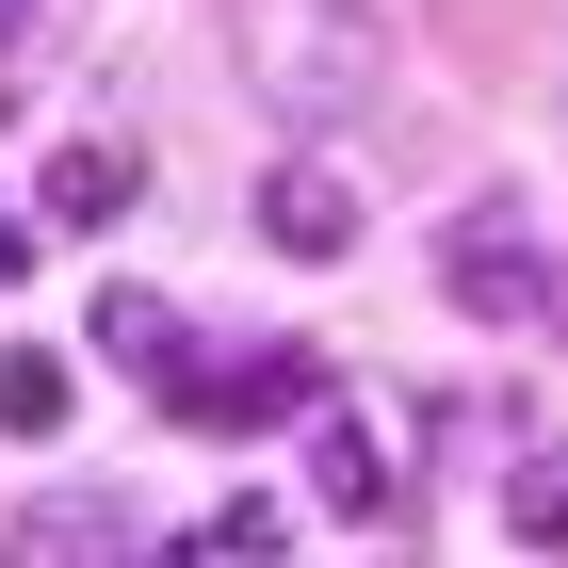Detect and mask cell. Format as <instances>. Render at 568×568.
<instances>
[{"label": "cell", "mask_w": 568, "mask_h": 568, "mask_svg": "<svg viewBox=\"0 0 568 568\" xmlns=\"http://www.w3.org/2000/svg\"><path fill=\"white\" fill-rule=\"evenodd\" d=\"M17 552H146V504H114V487H33V504H17Z\"/></svg>", "instance_id": "6"}, {"label": "cell", "mask_w": 568, "mask_h": 568, "mask_svg": "<svg viewBox=\"0 0 568 568\" xmlns=\"http://www.w3.org/2000/svg\"><path fill=\"white\" fill-rule=\"evenodd\" d=\"M552 98H568V65H552Z\"/></svg>", "instance_id": "13"}, {"label": "cell", "mask_w": 568, "mask_h": 568, "mask_svg": "<svg viewBox=\"0 0 568 568\" xmlns=\"http://www.w3.org/2000/svg\"><path fill=\"white\" fill-rule=\"evenodd\" d=\"M308 487H325V520H390V438L357 423V406H325L308 423Z\"/></svg>", "instance_id": "5"}, {"label": "cell", "mask_w": 568, "mask_h": 568, "mask_svg": "<svg viewBox=\"0 0 568 568\" xmlns=\"http://www.w3.org/2000/svg\"><path fill=\"white\" fill-rule=\"evenodd\" d=\"M65 406H82V374H65L49 342H17V357H0V438H49Z\"/></svg>", "instance_id": "9"}, {"label": "cell", "mask_w": 568, "mask_h": 568, "mask_svg": "<svg viewBox=\"0 0 568 568\" xmlns=\"http://www.w3.org/2000/svg\"><path fill=\"white\" fill-rule=\"evenodd\" d=\"M276 536H293V504H261V487H244V504H212V552H276Z\"/></svg>", "instance_id": "11"}, {"label": "cell", "mask_w": 568, "mask_h": 568, "mask_svg": "<svg viewBox=\"0 0 568 568\" xmlns=\"http://www.w3.org/2000/svg\"><path fill=\"white\" fill-rule=\"evenodd\" d=\"M179 406H195L212 438L293 423V406H325V357H308V342H261V357H227V374H179Z\"/></svg>", "instance_id": "3"}, {"label": "cell", "mask_w": 568, "mask_h": 568, "mask_svg": "<svg viewBox=\"0 0 568 568\" xmlns=\"http://www.w3.org/2000/svg\"><path fill=\"white\" fill-rule=\"evenodd\" d=\"M438 293L471 308V325H552V308H568V276H552V244H536V212H520V195H471V212L438 227Z\"/></svg>", "instance_id": "2"}, {"label": "cell", "mask_w": 568, "mask_h": 568, "mask_svg": "<svg viewBox=\"0 0 568 568\" xmlns=\"http://www.w3.org/2000/svg\"><path fill=\"white\" fill-rule=\"evenodd\" d=\"M17 261H33V227H17V212H0V276H17Z\"/></svg>", "instance_id": "12"}, {"label": "cell", "mask_w": 568, "mask_h": 568, "mask_svg": "<svg viewBox=\"0 0 568 568\" xmlns=\"http://www.w3.org/2000/svg\"><path fill=\"white\" fill-rule=\"evenodd\" d=\"M33 195H49V227H131V195H146V163H131V146H65V163H49Z\"/></svg>", "instance_id": "7"}, {"label": "cell", "mask_w": 568, "mask_h": 568, "mask_svg": "<svg viewBox=\"0 0 568 568\" xmlns=\"http://www.w3.org/2000/svg\"><path fill=\"white\" fill-rule=\"evenodd\" d=\"M357 227H374V212H357L342 163H276L261 179V244H276V261H357Z\"/></svg>", "instance_id": "4"}, {"label": "cell", "mask_w": 568, "mask_h": 568, "mask_svg": "<svg viewBox=\"0 0 568 568\" xmlns=\"http://www.w3.org/2000/svg\"><path fill=\"white\" fill-rule=\"evenodd\" d=\"M504 536L520 552H568V455H520L504 471Z\"/></svg>", "instance_id": "10"}, {"label": "cell", "mask_w": 568, "mask_h": 568, "mask_svg": "<svg viewBox=\"0 0 568 568\" xmlns=\"http://www.w3.org/2000/svg\"><path fill=\"white\" fill-rule=\"evenodd\" d=\"M98 357H114V374H163V390L195 374V357H179V308H163V293H98Z\"/></svg>", "instance_id": "8"}, {"label": "cell", "mask_w": 568, "mask_h": 568, "mask_svg": "<svg viewBox=\"0 0 568 568\" xmlns=\"http://www.w3.org/2000/svg\"><path fill=\"white\" fill-rule=\"evenodd\" d=\"M227 82L293 131H342L390 98V17L374 0H227Z\"/></svg>", "instance_id": "1"}]
</instances>
